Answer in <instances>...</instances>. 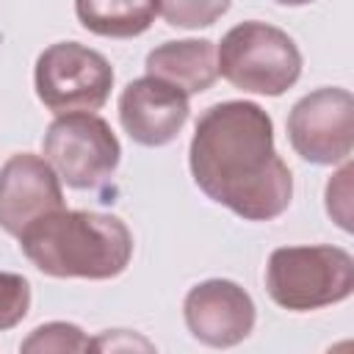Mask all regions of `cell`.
<instances>
[{
    "instance_id": "6da1fadb",
    "label": "cell",
    "mask_w": 354,
    "mask_h": 354,
    "mask_svg": "<svg viewBox=\"0 0 354 354\" xmlns=\"http://www.w3.org/2000/svg\"><path fill=\"white\" fill-rule=\"evenodd\" d=\"M188 166L196 188L243 221H271L290 205L293 177L274 149V122L257 102L210 105L194 127Z\"/></svg>"
},
{
    "instance_id": "7a4b0ae2",
    "label": "cell",
    "mask_w": 354,
    "mask_h": 354,
    "mask_svg": "<svg viewBox=\"0 0 354 354\" xmlns=\"http://www.w3.org/2000/svg\"><path fill=\"white\" fill-rule=\"evenodd\" d=\"M19 249L47 277L113 279L133 257V235L119 216L61 207L33 221Z\"/></svg>"
},
{
    "instance_id": "3957f363",
    "label": "cell",
    "mask_w": 354,
    "mask_h": 354,
    "mask_svg": "<svg viewBox=\"0 0 354 354\" xmlns=\"http://www.w3.org/2000/svg\"><path fill=\"white\" fill-rule=\"evenodd\" d=\"M266 290L290 313L337 304L354 290V257L340 246H279L266 266Z\"/></svg>"
},
{
    "instance_id": "277c9868",
    "label": "cell",
    "mask_w": 354,
    "mask_h": 354,
    "mask_svg": "<svg viewBox=\"0 0 354 354\" xmlns=\"http://www.w3.org/2000/svg\"><path fill=\"white\" fill-rule=\"evenodd\" d=\"M216 66L218 75L241 91L279 97L299 80L301 53L285 30L249 19L221 36Z\"/></svg>"
},
{
    "instance_id": "5b68a950",
    "label": "cell",
    "mask_w": 354,
    "mask_h": 354,
    "mask_svg": "<svg viewBox=\"0 0 354 354\" xmlns=\"http://www.w3.org/2000/svg\"><path fill=\"white\" fill-rule=\"evenodd\" d=\"M41 149L58 180L77 191H91L108 183L122 158L111 124L88 111L55 116L44 133Z\"/></svg>"
},
{
    "instance_id": "8992f818",
    "label": "cell",
    "mask_w": 354,
    "mask_h": 354,
    "mask_svg": "<svg viewBox=\"0 0 354 354\" xmlns=\"http://www.w3.org/2000/svg\"><path fill=\"white\" fill-rule=\"evenodd\" d=\"M36 94L55 116L100 111L113 88L108 58L80 41H55L36 58Z\"/></svg>"
},
{
    "instance_id": "52a82bcc",
    "label": "cell",
    "mask_w": 354,
    "mask_h": 354,
    "mask_svg": "<svg viewBox=\"0 0 354 354\" xmlns=\"http://www.w3.org/2000/svg\"><path fill=\"white\" fill-rule=\"evenodd\" d=\"M293 152L315 166L343 163L354 147V97L348 88L324 86L304 94L288 113Z\"/></svg>"
},
{
    "instance_id": "ba28073f",
    "label": "cell",
    "mask_w": 354,
    "mask_h": 354,
    "mask_svg": "<svg viewBox=\"0 0 354 354\" xmlns=\"http://www.w3.org/2000/svg\"><path fill=\"white\" fill-rule=\"evenodd\" d=\"M183 315L188 332L210 346L230 348L243 343L254 329V301L232 279H205L185 293Z\"/></svg>"
},
{
    "instance_id": "9c48e42d",
    "label": "cell",
    "mask_w": 354,
    "mask_h": 354,
    "mask_svg": "<svg viewBox=\"0 0 354 354\" xmlns=\"http://www.w3.org/2000/svg\"><path fill=\"white\" fill-rule=\"evenodd\" d=\"M64 207L61 180L33 152L11 155L0 169V230L19 238L33 221Z\"/></svg>"
},
{
    "instance_id": "30bf717a",
    "label": "cell",
    "mask_w": 354,
    "mask_h": 354,
    "mask_svg": "<svg viewBox=\"0 0 354 354\" xmlns=\"http://www.w3.org/2000/svg\"><path fill=\"white\" fill-rule=\"evenodd\" d=\"M188 113V94L149 75L130 80L119 94V122L141 147L171 144L185 127Z\"/></svg>"
},
{
    "instance_id": "8fae6325",
    "label": "cell",
    "mask_w": 354,
    "mask_h": 354,
    "mask_svg": "<svg viewBox=\"0 0 354 354\" xmlns=\"http://www.w3.org/2000/svg\"><path fill=\"white\" fill-rule=\"evenodd\" d=\"M144 69L149 77H158L183 94H202L207 91L216 77V44L210 39H183V41H163L147 53Z\"/></svg>"
},
{
    "instance_id": "7c38bea8",
    "label": "cell",
    "mask_w": 354,
    "mask_h": 354,
    "mask_svg": "<svg viewBox=\"0 0 354 354\" xmlns=\"http://www.w3.org/2000/svg\"><path fill=\"white\" fill-rule=\"evenodd\" d=\"M80 25L105 39H133L149 30L158 0H75Z\"/></svg>"
},
{
    "instance_id": "4fadbf2b",
    "label": "cell",
    "mask_w": 354,
    "mask_h": 354,
    "mask_svg": "<svg viewBox=\"0 0 354 354\" xmlns=\"http://www.w3.org/2000/svg\"><path fill=\"white\" fill-rule=\"evenodd\" d=\"M230 0H158V14L171 28H210L218 17H224Z\"/></svg>"
},
{
    "instance_id": "5bb4252c",
    "label": "cell",
    "mask_w": 354,
    "mask_h": 354,
    "mask_svg": "<svg viewBox=\"0 0 354 354\" xmlns=\"http://www.w3.org/2000/svg\"><path fill=\"white\" fill-rule=\"evenodd\" d=\"M22 351H88L94 343L83 335L80 326L66 321H50L36 326L19 346Z\"/></svg>"
},
{
    "instance_id": "9a60e30c",
    "label": "cell",
    "mask_w": 354,
    "mask_h": 354,
    "mask_svg": "<svg viewBox=\"0 0 354 354\" xmlns=\"http://www.w3.org/2000/svg\"><path fill=\"white\" fill-rule=\"evenodd\" d=\"M30 310V285L22 274L0 271V332L14 329Z\"/></svg>"
},
{
    "instance_id": "2e32d148",
    "label": "cell",
    "mask_w": 354,
    "mask_h": 354,
    "mask_svg": "<svg viewBox=\"0 0 354 354\" xmlns=\"http://www.w3.org/2000/svg\"><path fill=\"white\" fill-rule=\"evenodd\" d=\"M351 174H354V166L343 160V169L326 183V213L346 232H351Z\"/></svg>"
},
{
    "instance_id": "e0dca14e",
    "label": "cell",
    "mask_w": 354,
    "mask_h": 354,
    "mask_svg": "<svg viewBox=\"0 0 354 354\" xmlns=\"http://www.w3.org/2000/svg\"><path fill=\"white\" fill-rule=\"evenodd\" d=\"M274 3H279V6H307L313 0H274Z\"/></svg>"
}]
</instances>
